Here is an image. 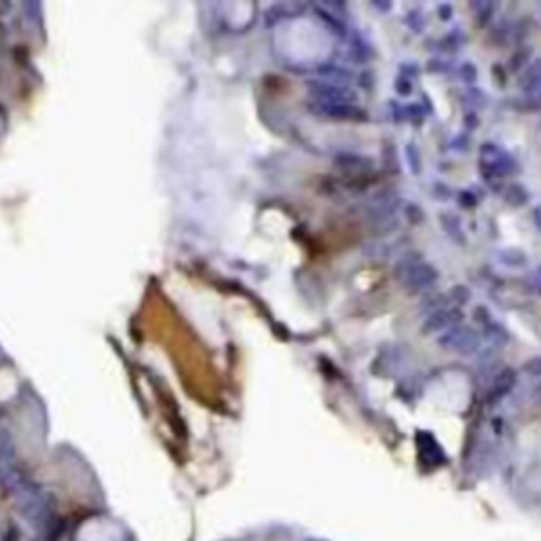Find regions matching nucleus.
Returning a JSON list of instances; mask_svg holds the SVG:
<instances>
[{
	"instance_id": "nucleus-1",
	"label": "nucleus",
	"mask_w": 541,
	"mask_h": 541,
	"mask_svg": "<svg viewBox=\"0 0 541 541\" xmlns=\"http://www.w3.org/2000/svg\"><path fill=\"white\" fill-rule=\"evenodd\" d=\"M5 491L11 493L15 507L20 512V516L28 522V526L32 531H43L47 526L49 520V503L47 497L43 495V491L32 484L22 472H17L9 484L5 487Z\"/></svg>"
},
{
	"instance_id": "nucleus-2",
	"label": "nucleus",
	"mask_w": 541,
	"mask_h": 541,
	"mask_svg": "<svg viewBox=\"0 0 541 541\" xmlns=\"http://www.w3.org/2000/svg\"><path fill=\"white\" fill-rule=\"evenodd\" d=\"M518 170L512 154L497 146V144H484L482 146V157H480V172H484L487 178H507Z\"/></svg>"
},
{
	"instance_id": "nucleus-3",
	"label": "nucleus",
	"mask_w": 541,
	"mask_h": 541,
	"mask_svg": "<svg viewBox=\"0 0 541 541\" xmlns=\"http://www.w3.org/2000/svg\"><path fill=\"white\" fill-rule=\"evenodd\" d=\"M480 341H482V334L478 330H474L472 326L459 324V326H452L446 332H442L436 343L442 349H450L461 355H472L474 351H478Z\"/></svg>"
},
{
	"instance_id": "nucleus-4",
	"label": "nucleus",
	"mask_w": 541,
	"mask_h": 541,
	"mask_svg": "<svg viewBox=\"0 0 541 541\" xmlns=\"http://www.w3.org/2000/svg\"><path fill=\"white\" fill-rule=\"evenodd\" d=\"M306 91L311 96V100L318 102H330V104H355L357 94L349 85H339V83H328V81H306Z\"/></svg>"
},
{
	"instance_id": "nucleus-5",
	"label": "nucleus",
	"mask_w": 541,
	"mask_h": 541,
	"mask_svg": "<svg viewBox=\"0 0 541 541\" xmlns=\"http://www.w3.org/2000/svg\"><path fill=\"white\" fill-rule=\"evenodd\" d=\"M306 108L311 114L324 119V121H355L362 123L368 119V114L357 108L355 104H330V102H318V100H309Z\"/></svg>"
},
{
	"instance_id": "nucleus-6",
	"label": "nucleus",
	"mask_w": 541,
	"mask_h": 541,
	"mask_svg": "<svg viewBox=\"0 0 541 541\" xmlns=\"http://www.w3.org/2000/svg\"><path fill=\"white\" fill-rule=\"evenodd\" d=\"M438 279H440V271H438L433 265L421 260L419 265H415V267L404 275L402 283H404V288H406L408 292H423V290L433 288V286L438 283Z\"/></svg>"
},
{
	"instance_id": "nucleus-7",
	"label": "nucleus",
	"mask_w": 541,
	"mask_h": 541,
	"mask_svg": "<svg viewBox=\"0 0 541 541\" xmlns=\"http://www.w3.org/2000/svg\"><path fill=\"white\" fill-rule=\"evenodd\" d=\"M463 320V313L459 311V309H452V306H444V309H438V311L429 313L421 326V332L423 334H436V332H446L448 328L452 326H459Z\"/></svg>"
},
{
	"instance_id": "nucleus-8",
	"label": "nucleus",
	"mask_w": 541,
	"mask_h": 541,
	"mask_svg": "<svg viewBox=\"0 0 541 541\" xmlns=\"http://www.w3.org/2000/svg\"><path fill=\"white\" fill-rule=\"evenodd\" d=\"M518 87L526 96L541 91V57L531 59V64L518 74Z\"/></svg>"
},
{
	"instance_id": "nucleus-9",
	"label": "nucleus",
	"mask_w": 541,
	"mask_h": 541,
	"mask_svg": "<svg viewBox=\"0 0 541 541\" xmlns=\"http://www.w3.org/2000/svg\"><path fill=\"white\" fill-rule=\"evenodd\" d=\"M320 81H328V83H339V85H349L353 79H355V72L347 66H341V64H320L316 68Z\"/></svg>"
},
{
	"instance_id": "nucleus-10",
	"label": "nucleus",
	"mask_w": 541,
	"mask_h": 541,
	"mask_svg": "<svg viewBox=\"0 0 541 541\" xmlns=\"http://www.w3.org/2000/svg\"><path fill=\"white\" fill-rule=\"evenodd\" d=\"M334 165L345 170V172H353V174H364L372 170V161L368 157H362L357 152H339L334 154Z\"/></svg>"
},
{
	"instance_id": "nucleus-11",
	"label": "nucleus",
	"mask_w": 541,
	"mask_h": 541,
	"mask_svg": "<svg viewBox=\"0 0 541 541\" xmlns=\"http://www.w3.org/2000/svg\"><path fill=\"white\" fill-rule=\"evenodd\" d=\"M516 380H518V372H516L514 368H503V370L497 374L495 383H493V390H491V400H493V402H497V400L505 398V396H507V394L514 390Z\"/></svg>"
},
{
	"instance_id": "nucleus-12",
	"label": "nucleus",
	"mask_w": 541,
	"mask_h": 541,
	"mask_svg": "<svg viewBox=\"0 0 541 541\" xmlns=\"http://www.w3.org/2000/svg\"><path fill=\"white\" fill-rule=\"evenodd\" d=\"M349 55L353 61L366 64L374 57V47L366 40V36L362 32H351L349 34Z\"/></svg>"
},
{
	"instance_id": "nucleus-13",
	"label": "nucleus",
	"mask_w": 541,
	"mask_h": 541,
	"mask_svg": "<svg viewBox=\"0 0 541 541\" xmlns=\"http://www.w3.org/2000/svg\"><path fill=\"white\" fill-rule=\"evenodd\" d=\"M440 224L444 228V233L457 242V244H466V233H463V224L459 220V216H454L452 212H442L440 214Z\"/></svg>"
},
{
	"instance_id": "nucleus-14",
	"label": "nucleus",
	"mask_w": 541,
	"mask_h": 541,
	"mask_svg": "<svg viewBox=\"0 0 541 541\" xmlns=\"http://www.w3.org/2000/svg\"><path fill=\"white\" fill-rule=\"evenodd\" d=\"M503 201L512 207H522L531 201V193L526 191L524 184H507L503 191Z\"/></svg>"
},
{
	"instance_id": "nucleus-15",
	"label": "nucleus",
	"mask_w": 541,
	"mask_h": 541,
	"mask_svg": "<svg viewBox=\"0 0 541 541\" xmlns=\"http://www.w3.org/2000/svg\"><path fill=\"white\" fill-rule=\"evenodd\" d=\"M482 336H484L491 345H495V347H505V345L510 343V332H507L497 320H493L491 324H487V326L482 328Z\"/></svg>"
},
{
	"instance_id": "nucleus-16",
	"label": "nucleus",
	"mask_w": 541,
	"mask_h": 541,
	"mask_svg": "<svg viewBox=\"0 0 541 541\" xmlns=\"http://www.w3.org/2000/svg\"><path fill=\"white\" fill-rule=\"evenodd\" d=\"M474 15H476V24L478 26H489L497 13V3H491V0H478V3H472Z\"/></svg>"
},
{
	"instance_id": "nucleus-17",
	"label": "nucleus",
	"mask_w": 541,
	"mask_h": 541,
	"mask_svg": "<svg viewBox=\"0 0 541 541\" xmlns=\"http://www.w3.org/2000/svg\"><path fill=\"white\" fill-rule=\"evenodd\" d=\"M497 258L503 267H510V269H520V267H526V254L518 248H503L501 252H497Z\"/></svg>"
},
{
	"instance_id": "nucleus-18",
	"label": "nucleus",
	"mask_w": 541,
	"mask_h": 541,
	"mask_svg": "<svg viewBox=\"0 0 541 541\" xmlns=\"http://www.w3.org/2000/svg\"><path fill=\"white\" fill-rule=\"evenodd\" d=\"M446 300H448V306L461 309L463 304H468L472 300V290L468 286H452L446 292Z\"/></svg>"
},
{
	"instance_id": "nucleus-19",
	"label": "nucleus",
	"mask_w": 541,
	"mask_h": 541,
	"mask_svg": "<svg viewBox=\"0 0 541 541\" xmlns=\"http://www.w3.org/2000/svg\"><path fill=\"white\" fill-rule=\"evenodd\" d=\"M423 260V256H421V252H406V254H402L400 258H398V262H396V277L402 281L404 279V275L415 267V265H419Z\"/></svg>"
},
{
	"instance_id": "nucleus-20",
	"label": "nucleus",
	"mask_w": 541,
	"mask_h": 541,
	"mask_svg": "<svg viewBox=\"0 0 541 541\" xmlns=\"http://www.w3.org/2000/svg\"><path fill=\"white\" fill-rule=\"evenodd\" d=\"M444 306H448L446 294H442V292H433V294H429V296H425V298L421 300L419 311L429 316V313L438 311V309H444Z\"/></svg>"
},
{
	"instance_id": "nucleus-21",
	"label": "nucleus",
	"mask_w": 541,
	"mask_h": 541,
	"mask_svg": "<svg viewBox=\"0 0 541 541\" xmlns=\"http://www.w3.org/2000/svg\"><path fill=\"white\" fill-rule=\"evenodd\" d=\"M316 13H318V17L332 30V32H336L339 36H345L347 34V30H345V24L341 22V17H336L334 13H330L328 9H324V7H316Z\"/></svg>"
},
{
	"instance_id": "nucleus-22",
	"label": "nucleus",
	"mask_w": 541,
	"mask_h": 541,
	"mask_svg": "<svg viewBox=\"0 0 541 541\" xmlns=\"http://www.w3.org/2000/svg\"><path fill=\"white\" fill-rule=\"evenodd\" d=\"M531 64V49H520L512 55L510 59V72H522Z\"/></svg>"
},
{
	"instance_id": "nucleus-23",
	"label": "nucleus",
	"mask_w": 541,
	"mask_h": 541,
	"mask_svg": "<svg viewBox=\"0 0 541 541\" xmlns=\"http://www.w3.org/2000/svg\"><path fill=\"white\" fill-rule=\"evenodd\" d=\"M463 43H466V36H463V32H461L459 28L452 30V32H448V34L444 36V40H442L444 51H450V53H454L457 49H461Z\"/></svg>"
},
{
	"instance_id": "nucleus-24",
	"label": "nucleus",
	"mask_w": 541,
	"mask_h": 541,
	"mask_svg": "<svg viewBox=\"0 0 541 541\" xmlns=\"http://www.w3.org/2000/svg\"><path fill=\"white\" fill-rule=\"evenodd\" d=\"M406 159H408V168L413 174H421L423 170V161H421V154H419V148L417 144H408L406 146Z\"/></svg>"
},
{
	"instance_id": "nucleus-25",
	"label": "nucleus",
	"mask_w": 541,
	"mask_h": 541,
	"mask_svg": "<svg viewBox=\"0 0 541 541\" xmlns=\"http://www.w3.org/2000/svg\"><path fill=\"white\" fill-rule=\"evenodd\" d=\"M459 76H461V81L466 83L468 87H474V83L478 79V70H476V66L472 61H466V64H461V68H459Z\"/></svg>"
},
{
	"instance_id": "nucleus-26",
	"label": "nucleus",
	"mask_w": 541,
	"mask_h": 541,
	"mask_svg": "<svg viewBox=\"0 0 541 541\" xmlns=\"http://www.w3.org/2000/svg\"><path fill=\"white\" fill-rule=\"evenodd\" d=\"M404 22H406V26H408L410 30H415V32H423L425 26H427V17H423V13H421L419 9L410 11Z\"/></svg>"
},
{
	"instance_id": "nucleus-27",
	"label": "nucleus",
	"mask_w": 541,
	"mask_h": 541,
	"mask_svg": "<svg viewBox=\"0 0 541 541\" xmlns=\"http://www.w3.org/2000/svg\"><path fill=\"white\" fill-rule=\"evenodd\" d=\"M404 216H406V220L413 222V224H421V222L425 220V212L421 209L419 203H406V205H404Z\"/></svg>"
},
{
	"instance_id": "nucleus-28",
	"label": "nucleus",
	"mask_w": 541,
	"mask_h": 541,
	"mask_svg": "<svg viewBox=\"0 0 541 541\" xmlns=\"http://www.w3.org/2000/svg\"><path fill=\"white\" fill-rule=\"evenodd\" d=\"M522 370L531 376H541V355H533L522 364Z\"/></svg>"
},
{
	"instance_id": "nucleus-29",
	"label": "nucleus",
	"mask_w": 541,
	"mask_h": 541,
	"mask_svg": "<svg viewBox=\"0 0 541 541\" xmlns=\"http://www.w3.org/2000/svg\"><path fill=\"white\" fill-rule=\"evenodd\" d=\"M474 320L484 328L487 324H491L495 318L491 316V311H489V306H484V304H478L476 309H474Z\"/></svg>"
},
{
	"instance_id": "nucleus-30",
	"label": "nucleus",
	"mask_w": 541,
	"mask_h": 541,
	"mask_svg": "<svg viewBox=\"0 0 541 541\" xmlns=\"http://www.w3.org/2000/svg\"><path fill=\"white\" fill-rule=\"evenodd\" d=\"M394 146L392 144H387L385 146V168H387V172L390 174H398L400 172V165H398V161H394Z\"/></svg>"
},
{
	"instance_id": "nucleus-31",
	"label": "nucleus",
	"mask_w": 541,
	"mask_h": 541,
	"mask_svg": "<svg viewBox=\"0 0 541 541\" xmlns=\"http://www.w3.org/2000/svg\"><path fill=\"white\" fill-rule=\"evenodd\" d=\"M459 203H461V207L474 209V207L478 205V197H476L472 191H461V193H459Z\"/></svg>"
},
{
	"instance_id": "nucleus-32",
	"label": "nucleus",
	"mask_w": 541,
	"mask_h": 541,
	"mask_svg": "<svg viewBox=\"0 0 541 541\" xmlns=\"http://www.w3.org/2000/svg\"><path fill=\"white\" fill-rule=\"evenodd\" d=\"M394 89H396V94H398V96L406 98V96H410V94H413V81H408V79H402V76H398Z\"/></svg>"
},
{
	"instance_id": "nucleus-33",
	"label": "nucleus",
	"mask_w": 541,
	"mask_h": 541,
	"mask_svg": "<svg viewBox=\"0 0 541 541\" xmlns=\"http://www.w3.org/2000/svg\"><path fill=\"white\" fill-rule=\"evenodd\" d=\"M419 64H402L400 66V76L402 79H408V81H413V79H417L419 76Z\"/></svg>"
},
{
	"instance_id": "nucleus-34",
	"label": "nucleus",
	"mask_w": 541,
	"mask_h": 541,
	"mask_svg": "<svg viewBox=\"0 0 541 541\" xmlns=\"http://www.w3.org/2000/svg\"><path fill=\"white\" fill-rule=\"evenodd\" d=\"M493 34H495V36H493V40H495V43H499V45H503V43H505V40L510 38L512 30H510L507 22H503V24H501V28L497 26V28L493 30Z\"/></svg>"
},
{
	"instance_id": "nucleus-35",
	"label": "nucleus",
	"mask_w": 541,
	"mask_h": 541,
	"mask_svg": "<svg viewBox=\"0 0 541 541\" xmlns=\"http://www.w3.org/2000/svg\"><path fill=\"white\" fill-rule=\"evenodd\" d=\"M431 191H433V195H436V197H440V199H448V197L452 195L450 186H448V184H444V182H436Z\"/></svg>"
},
{
	"instance_id": "nucleus-36",
	"label": "nucleus",
	"mask_w": 541,
	"mask_h": 541,
	"mask_svg": "<svg viewBox=\"0 0 541 541\" xmlns=\"http://www.w3.org/2000/svg\"><path fill=\"white\" fill-rule=\"evenodd\" d=\"M436 15H438L442 22H448V20L452 17V5H446V3L440 5V7L436 9Z\"/></svg>"
},
{
	"instance_id": "nucleus-37",
	"label": "nucleus",
	"mask_w": 541,
	"mask_h": 541,
	"mask_svg": "<svg viewBox=\"0 0 541 541\" xmlns=\"http://www.w3.org/2000/svg\"><path fill=\"white\" fill-rule=\"evenodd\" d=\"M427 70H429V72H446V70H448V64H446V61H440V59H429V61H427Z\"/></svg>"
},
{
	"instance_id": "nucleus-38",
	"label": "nucleus",
	"mask_w": 541,
	"mask_h": 541,
	"mask_svg": "<svg viewBox=\"0 0 541 541\" xmlns=\"http://www.w3.org/2000/svg\"><path fill=\"white\" fill-rule=\"evenodd\" d=\"M468 144H470V133H459V138H457L450 146L457 148V150H461V148H468Z\"/></svg>"
},
{
	"instance_id": "nucleus-39",
	"label": "nucleus",
	"mask_w": 541,
	"mask_h": 541,
	"mask_svg": "<svg viewBox=\"0 0 541 541\" xmlns=\"http://www.w3.org/2000/svg\"><path fill=\"white\" fill-rule=\"evenodd\" d=\"M463 123L468 125V129H476V127H478V121H476V114H474V112H468L466 119H463Z\"/></svg>"
},
{
	"instance_id": "nucleus-40",
	"label": "nucleus",
	"mask_w": 541,
	"mask_h": 541,
	"mask_svg": "<svg viewBox=\"0 0 541 541\" xmlns=\"http://www.w3.org/2000/svg\"><path fill=\"white\" fill-rule=\"evenodd\" d=\"M374 7H376L378 11H390V9H392L390 3H374Z\"/></svg>"
},
{
	"instance_id": "nucleus-41",
	"label": "nucleus",
	"mask_w": 541,
	"mask_h": 541,
	"mask_svg": "<svg viewBox=\"0 0 541 541\" xmlns=\"http://www.w3.org/2000/svg\"><path fill=\"white\" fill-rule=\"evenodd\" d=\"M533 281H541V265L533 271Z\"/></svg>"
},
{
	"instance_id": "nucleus-42",
	"label": "nucleus",
	"mask_w": 541,
	"mask_h": 541,
	"mask_svg": "<svg viewBox=\"0 0 541 541\" xmlns=\"http://www.w3.org/2000/svg\"><path fill=\"white\" fill-rule=\"evenodd\" d=\"M535 214H537V220H535V222H537V226L541 228V207H537V209H535Z\"/></svg>"
},
{
	"instance_id": "nucleus-43",
	"label": "nucleus",
	"mask_w": 541,
	"mask_h": 541,
	"mask_svg": "<svg viewBox=\"0 0 541 541\" xmlns=\"http://www.w3.org/2000/svg\"><path fill=\"white\" fill-rule=\"evenodd\" d=\"M537 398L541 400V385H539V387H537Z\"/></svg>"
}]
</instances>
